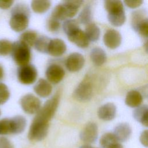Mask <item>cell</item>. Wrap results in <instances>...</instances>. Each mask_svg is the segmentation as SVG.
<instances>
[{
    "label": "cell",
    "mask_w": 148,
    "mask_h": 148,
    "mask_svg": "<svg viewBox=\"0 0 148 148\" xmlns=\"http://www.w3.org/2000/svg\"><path fill=\"white\" fill-rule=\"evenodd\" d=\"M90 57L91 61L97 66L103 65L106 60V54L104 50L100 47H95L90 52Z\"/></svg>",
    "instance_id": "21"
},
{
    "label": "cell",
    "mask_w": 148,
    "mask_h": 148,
    "mask_svg": "<svg viewBox=\"0 0 148 148\" xmlns=\"http://www.w3.org/2000/svg\"><path fill=\"white\" fill-rule=\"evenodd\" d=\"M139 35L143 37H147L148 35V20L147 18L140 21L134 28Z\"/></svg>",
    "instance_id": "32"
},
{
    "label": "cell",
    "mask_w": 148,
    "mask_h": 148,
    "mask_svg": "<svg viewBox=\"0 0 148 148\" xmlns=\"http://www.w3.org/2000/svg\"><path fill=\"white\" fill-rule=\"evenodd\" d=\"M104 7L108 13L124 10L123 3L120 1H105Z\"/></svg>",
    "instance_id": "28"
},
{
    "label": "cell",
    "mask_w": 148,
    "mask_h": 148,
    "mask_svg": "<svg viewBox=\"0 0 148 148\" xmlns=\"http://www.w3.org/2000/svg\"><path fill=\"white\" fill-rule=\"evenodd\" d=\"M143 101V97L137 90H131L126 95L125 103L131 108H137L140 105Z\"/></svg>",
    "instance_id": "19"
},
{
    "label": "cell",
    "mask_w": 148,
    "mask_h": 148,
    "mask_svg": "<svg viewBox=\"0 0 148 148\" xmlns=\"http://www.w3.org/2000/svg\"><path fill=\"white\" fill-rule=\"evenodd\" d=\"M116 114V106L113 103H106L99 107L98 110V117L104 121L113 120Z\"/></svg>",
    "instance_id": "15"
},
{
    "label": "cell",
    "mask_w": 148,
    "mask_h": 148,
    "mask_svg": "<svg viewBox=\"0 0 148 148\" xmlns=\"http://www.w3.org/2000/svg\"><path fill=\"white\" fill-rule=\"evenodd\" d=\"M113 148H123V146L119 143V144H117L115 147H114Z\"/></svg>",
    "instance_id": "43"
},
{
    "label": "cell",
    "mask_w": 148,
    "mask_h": 148,
    "mask_svg": "<svg viewBox=\"0 0 148 148\" xmlns=\"http://www.w3.org/2000/svg\"><path fill=\"white\" fill-rule=\"evenodd\" d=\"M92 18V12L91 8L88 5H87L84 7L83 10L80 13L78 19L79 21L84 25H87L91 23V20Z\"/></svg>",
    "instance_id": "29"
},
{
    "label": "cell",
    "mask_w": 148,
    "mask_h": 148,
    "mask_svg": "<svg viewBox=\"0 0 148 148\" xmlns=\"http://www.w3.org/2000/svg\"><path fill=\"white\" fill-rule=\"evenodd\" d=\"M3 74H4V72H3V68L1 65H0V80L3 77Z\"/></svg>",
    "instance_id": "41"
},
{
    "label": "cell",
    "mask_w": 148,
    "mask_h": 148,
    "mask_svg": "<svg viewBox=\"0 0 148 148\" xmlns=\"http://www.w3.org/2000/svg\"><path fill=\"white\" fill-rule=\"evenodd\" d=\"M49 123L34 118L30 125L28 137L33 141H40L47 135Z\"/></svg>",
    "instance_id": "4"
},
{
    "label": "cell",
    "mask_w": 148,
    "mask_h": 148,
    "mask_svg": "<svg viewBox=\"0 0 148 148\" xmlns=\"http://www.w3.org/2000/svg\"><path fill=\"white\" fill-rule=\"evenodd\" d=\"M132 133V129L130 125L126 123H122L118 124L114 129L113 133L119 142L127 141L130 137Z\"/></svg>",
    "instance_id": "16"
},
{
    "label": "cell",
    "mask_w": 148,
    "mask_h": 148,
    "mask_svg": "<svg viewBox=\"0 0 148 148\" xmlns=\"http://www.w3.org/2000/svg\"><path fill=\"white\" fill-rule=\"evenodd\" d=\"M35 93L42 98L49 97L52 92V86L50 83L44 79H40L34 87Z\"/></svg>",
    "instance_id": "17"
},
{
    "label": "cell",
    "mask_w": 148,
    "mask_h": 148,
    "mask_svg": "<svg viewBox=\"0 0 148 148\" xmlns=\"http://www.w3.org/2000/svg\"><path fill=\"white\" fill-rule=\"evenodd\" d=\"M11 53L13 59L20 66L29 64L31 60L30 48L23 42L20 40L14 42Z\"/></svg>",
    "instance_id": "3"
},
{
    "label": "cell",
    "mask_w": 148,
    "mask_h": 148,
    "mask_svg": "<svg viewBox=\"0 0 148 148\" xmlns=\"http://www.w3.org/2000/svg\"><path fill=\"white\" fill-rule=\"evenodd\" d=\"M147 132L148 131L147 130L143 131L140 136V141L141 143L145 147H147V145H148V138H147L148 132Z\"/></svg>",
    "instance_id": "39"
},
{
    "label": "cell",
    "mask_w": 148,
    "mask_h": 148,
    "mask_svg": "<svg viewBox=\"0 0 148 148\" xmlns=\"http://www.w3.org/2000/svg\"><path fill=\"white\" fill-rule=\"evenodd\" d=\"M83 2V1H66L61 3V10L64 20L74 17Z\"/></svg>",
    "instance_id": "11"
},
{
    "label": "cell",
    "mask_w": 148,
    "mask_h": 148,
    "mask_svg": "<svg viewBox=\"0 0 148 148\" xmlns=\"http://www.w3.org/2000/svg\"><path fill=\"white\" fill-rule=\"evenodd\" d=\"M13 43L6 39L0 40V55L5 56L11 53Z\"/></svg>",
    "instance_id": "33"
},
{
    "label": "cell",
    "mask_w": 148,
    "mask_h": 148,
    "mask_svg": "<svg viewBox=\"0 0 148 148\" xmlns=\"http://www.w3.org/2000/svg\"><path fill=\"white\" fill-rule=\"evenodd\" d=\"M67 36L69 40L75 43L79 47L84 49L89 45L90 41L87 39L84 32L80 28L77 29Z\"/></svg>",
    "instance_id": "14"
},
{
    "label": "cell",
    "mask_w": 148,
    "mask_h": 148,
    "mask_svg": "<svg viewBox=\"0 0 148 148\" xmlns=\"http://www.w3.org/2000/svg\"><path fill=\"white\" fill-rule=\"evenodd\" d=\"M99 143L103 148H113L119 142L113 133L107 132L101 137Z\"/></svg>",
    "instance_id": "22"
},
{
    "label": "cell",
    "mask_w": 148,
    "mask_h": 148,
    "mask_svg": "<svg viewBox=\"0 0 148 148\" xmlns=\"http://www.w3.org/2000/svg\"><path fill=\"white\" fill-rule=\"evenodd\" d=\"M108 19L112 25L114 27L121 26L124 24L126 19L124 10L108 13Z\"/></svg>",
    "instance_id": "23"
},
{
    "label": "cell",
    "mask_w": 148,
    "mask_h": 148,
    "mask_svg": "<svg viewBox=\"0 0 148 148\" xmlns=\"http://www.w3.org/2000/svg\"><path fill=\"white\" fill-rule=\"evenodd\" d=\"M37 76L36 68L29 64L20 66L17 71L18 79L23 84L29 85L34 83L36 80Z\"/></svg>",
    "instance_id": "5"
},
{
    "label": "cell",
    "mask_w": 148,
    "mask_h": 148,
    "mask_svg": "<svg viewBox=\"0 0 148 148\" xmlns=\"http://www.w3.org/2000/svg\"><path fill=\"white\" fill-rule=\"evenodd\" d=\"M79 148H94V147H93L88 145H82Z\"/></svg>",
    "instance_id": "42"
},
{
    "label": "cell",
    "mask_w": 148,
    "mask_h": 148,
    "mask_svg": "<svg viewBox=\"0 0 148 148\" xmlns=\"http://www.w3.org/2000/svg\"><path fill=\"white\" fill-rule=\"evenodd\" d=\"M60 94L57 92L54 96L46 101L39 110L36 113L34 118L39 120L49 123L53 117L60 102Z\"/></svg>",
    "instance_id": "2"
},
{
    "label": "cell",
    "mask_w": 148,
    "mask_h": 148,
    "mask_svg": "<svg viewBox=\"0 0 148 148\" xmlns=\"http://www.w3.org/2000/svg\"><path fill=\"white\" fill-rule=\"evenodd\" d=\"M62 28L64 32L68 36L75 32L77 29L80 28L79 22L75 19L66 20L62 24Z\"/></svg>",
    "instance_id": "30"
},
{
    "label": "cell",
    "mask_w": 148,
    "mask_h": 148,
    "mask_svg": "<svg viewBox=\"0 0 148 148\" xmlns=\"http://www.w3.org/2000/svg\"><path fill=\"white\" fill-rule=\"evenodd\" d=\"M11 134L10 119L5 118L0 120V135Z\"/></svg>",
    "instance_id": "35"
},
{
    "label": "cell",
    "mask_w": 148,
    "mask_h": 148,
    "mask_svg": "<svg viewBox=\"0 0 148 148\" xmlns=\"http://www.w3.org/2000/svg\"><path fill=\"white\" fill-rule=\"evenodd\" d=\"M134 118L145 127L148 125V108L146 105L139 106L133 112Z\"/></svg>",
    "instance_id": "20"
},
{
    "label": "cell",
    "mask_w": 148,
    "mask_h": 148,
    "mask_svg": "<svg viewBox=\"0 0 148 148\" xmlns=\"http://www.w3.org/2000/svg\"><path fill=\"white\" fill-rule=\"evenodd\" d=\"M121 35L115 29H109L104 34L103 40L105 45L111 49H114L120 46L121 43Z\"/></svg>",
    "instance_id": "12"
},
{
    "label": "cell",
    "mask_w": 148,
    "mask_h": 148,
    "mask_svg": "<svg viewBox=\"0 0 148 148\" xmlns=\"http://www.w3.org/2000/svg\"><path fill=\"white\" fill-rule=\"evenodd\" d=\"M0 148H14L13 143L7 138L0 137Z\"/></svg>",
    "instance_id": "37"
},
{
    "label": "cell",
    "mask_w": 148,
    "mask_h": 148,
    "mask_svg": "<svg viewBox=\"0 0 148 148\" xmlns=\"http://www.w3.org/2000/svg\"><path fill=\"white\" fill-rule=\"evenodd\" d=\"M66 50V45L61 39L55 38L50 40L49 45L47 53L53 57H60Z\"/></svg>",
    "instance_id": "13"
},
{
    "label": "cell",
    "mask_w": 148,
    "mask_h": 148,
    "mask_svg": "<svg viewBox=\"0 0 148 148\" xmlns=\"http://www.w3.org/2000/svg\"><path fill=\"white\" fill-rule=\"evenodd\" d=\"M20 103L23 111L30 114L36 113L41 108L40 100L32 94L24 95L20 99Z\"/></svg>",
    "instance_id": "6"
},
{
    "label": "cell",
    "mask_w": 148,
    "mask_h": 148,
    "mask_svg": "<svg viewBox=\"0 0 148 148\" xmlns=\"http://www.w3.org/2000/svg\"><path fill=\"white\" fill-rule=\"evenodd\" d=\"M13 1H0V8L6 9L9 8L13 3Z\"/></svg>",
    "instance_id": "40"
},
{
    "label": "cell",
    "mask_w": 148,
    "mask_h": 148,
    "mask_svg": "<svg viewBox=\"0 0 148 148\" xmlns=\"http://www.w3.org/2000/svg\"><path fill=\"white\" fill-rule=\"evenodd\" d=\"M29 10L25 5L18 4L13 8L9 21L11 28L17 32L25 29L29 24Z\"/></svg>",
    "instance_id": "1"
},
{
    "label": "cell",
    "mask_w": 148,
    "mask_h": 148,
    "mask_svg": "<svg viewBox=\"0 0 148 148\" xmlns=\"http://www.w3.org/2000/svg\"><path fill=\"white\" fill-rule=\"evenodd\" d=\"M146 12L145 10L140 9L138 10H136L133 12L132 14V26L133 28H134L140 21L143 20L147 18L146 16Z\"/></svg>",
    "instance_id": "31"
},
{
    "label": "cell",
    "mask_w": 148,
    "mask_h": 148,
    "mask_svg": "<svg viewBox=\"0 0 148 148\" xmlns=\"http://www.w3.org/2000/svg\"><path fill=\"white\" fill-rule=\"evenodd\" d=\"M60 21L53 18L50 17L47 21V29L53 32H57L60 28Z\"/></svg>",
    "instance_id": "36"
},
{
    "label": "cell",
    "mask_w": 148,
    "mask_h": 148,
    "mask_svg": "<svg viewBox=\"0 0 148 148\" xmlns=\"http://www.w3.org/2000/svg\"><path fill=\"white\" fill-rule=\"evenodd\" d=\"M85 62L83 56L79 53H71L66 60V67L70 72L80 71L84 66Z\"/></svg>",
    "instance_id": "9"
},
{
    "label": "cell",
    "mask_w": 148,
    "mask_h": 148,
    "mask_svg": "<svg viewBox=\"0 0 148 148\" xmlns=\"http://www.w3.org/2000/svg\"><path fill=\"white\" fill-rule=\"evenodd\" d=\"M64 76V69L57 64L49 65L46 71V76L47 80L53 84H57L60 82Z\"/></svg>",
    "instance_id": "10"
},
{
    "label": "cell",
    "mask_w": 148,
    "mask_h": 148,
    "mask_svg": "<svg viewBox=\"0 0 148 148\" xmlns=\"http://www.w3.org/2000/svg\"><path fill=\"white\" fill-rule=\"evenodd\" d=\"M37 38V33L34 31L29 30L23 32L20 35L19 40L26 45L29 48H31L34 45V43Z\"/></svg>",
    "instance_id": "25"
},
{
    "label": "cell",
    "mask_w": 148,
    "mask_h": 148,
    "mask_svg": "<svg viewBox=\"0 0 148 148\" xmlns=\"http://www.w3.org/2000/svg\"><path fill=\"white\" fill-rule=\"evenodd\" d=\"M0 115H1V110H0Z\"/></svg>",
    "instance_id": "44"
},
{
    "label": "cell",
    "mask_w": 148,
    "mask_h": 148,
    "mask_svg": "<svg viewBox=\"0 0 148 148\" xmlns=\"http://www.w3.org/2000/svg\"><path fill=\"white\" fill-rule=\"evenodd\" d=\"M84 33L89 41L95 42L100 36V29L94 23H90L86 25Z\"/></svg>",
    "instance_id": "24"
},
{
    "label": "cell",
    "mask_w": 148,
    "mask_h": 148,
    "mask_svg": "<svg viewBox=\"0 0 148 148\" xmlns=\"http://www.w3.org/2000/svg\"><path fill=\"white\" fill-rule=\"evenodd\" d=\"M124 3L125 5L130 8H136L139 6H140L142 3H143V1L141 0H136V1H124Z\"/></svg>",
    "instance_id": "38"
},
{
    "label": "cell",
    "mask_w": 148,
    "mask_h": 148,
    "mask_svg": "<svg viewBox=\"0 0 148 148\" xmlns=\"http://www.w3.org/2000/svg\"><path fill=\"white\" fill-rule=\"evenodd\" d=\"M92 96V86L87 80L80 82L75 89L73 97L78 101L87 102L91 99Z\"/></svg>",
    "instance_id": "7"
},
{
    "label": "cell",
    "mask_w": 148,
    "mask_h": 148,
    "mask_svg": "<svg viewBox=\"0 0 148 148\" xmlns=\"http://www.w3.org/2000/svg\"><path fill=\"white\" fill-rule=\"evenodd\" d=\"M32 10L36 13H43L47 11L51 6L49 1H32L31 3Z\"/></svg>",
    "instance_id": "26"
},
{
    "label": "cell",
    "mask_w": 148,
    "mask_h": 148,
    "mask_svg": "<svg viewBox=\"0 0 148 148\" xmlns=\"http://www.w3.org/2000/svg\"><path fill=\"white\" fill-rule=\"evenodd\" d=\"M11 134H18L24 131L26 127L27 121L24 117L18 115L10 119Z\"/></svg>",
    "instance_id": "18"
},
{
    "label": "cell",
    "mask_w": 148,
    "mask_h": 148,
    "mask_svg": "<svg viewBox=\"0 0 148 148\" xmlns=\"http://www.w3.org/2000/svg\"><path fill=\"white\" fill-rule=\"evenodd\" d=\"M51 39L46 36L38 37L34 43L35 49L39 52L47 53L49 43Z\"/></svg>",
    "instance_id": "27"
},
{
    "label": "cell",
    "mask_w": 148,
    "mask_h": 148,
    "mask_svg": "<svg viewBox=\"0 0 148 148\" xmlns=\"http://www.w3.org/2000/svg\"><path fill=\"white\" fill-rule=\"evenodd\" d=\"M98 126L93 122L88 123L80 134V139L86 143H94L98 138Z\"/></svg>",
    "instance_id": "8"
},
{
    "label": "cell",
    "mask_w": 148,
    "mask_h": 148,
    "mask_svg": "<svg viewBox=\"0 0 148 148\" xmlns=\"http://www.w3.org/2000/svg\"><path fill=\"white\" fill-rule=\"evenodd\" d=\"M10 97V92L6 84L0 83V105L7 102Z\"/></svg>",
    "instance_id": "34"
}]
</instances>
